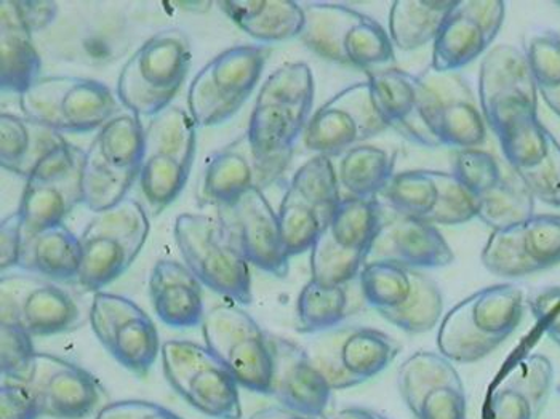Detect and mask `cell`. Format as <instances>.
Wrapping results in <instances>:
<instances>
[{
    "label": "cell",
    "mask_w": 560,
    "mask_h": 419,
    "mask_svg": "<svg viewBox=\"0 0 560 419\" xmlns=\"http://www.w3.org/2000/svg\"><path fill=\"white\" fill-rule=\"evenodd\" d=\"M527 293L516 283H497L469 294L442 317L438 348L455 363H475L492 354L521 325Z\"/></svg>",
    "instance_id": "obj_1"
},
{
    "label": "cell",
    "mask_w": 560,
    "mask_h": 419,
    "mask_svg": "<svg viewBox=\"0 0 560 419\" xmlns=\"http://www.w3.org/2000/svg\"><path fill=\"white\" fill-rule=\"evenodd\" d=\"M0 20L19 24L30 34L43 33L48 30L58 16L57 2H9L0 3Z\"/></svg>",
    "instance_id": "obj_51"
},
{
    "label": "cell",
    "mask_w": 560,
    "mask_h": 419,
    "mask_svg": "<svg viewBox=\"0 0 560 419\" xmlns=\"http://www.w3.org/2000/svg\"><path fill=\"white\" fill-rule=\"evenodd\" d=\"M23 380L36 398L40 417L89 418L105 398L102 383L89 370L47 352H36Z\"/></svg>",
    "instance_id": "obj_22"
},
{
    "label": "cell",
    "mask_w": 560,
    "mask_h": 419,
    "mask_svg": "<svg viewBox=\"0 0 560 419\" xmlns=\"http://www.w3.org/2000/svg\"><path fill=\"white\" fill-rule=\"evenodd\" d=\"M455 259L451 245L434 224L415 218L385 220L369 261H388L415 269H441Z\"/></svg>",
    "instance_id": "obj_29"
},
{
    "label": "cell",
    "mask_w": 560,
    "mask_h": 419,
    "mask_svg": "<svg viewBox=\"0 0 560 419\" xmlns=\"http://www.w3.org/2000/svg\"><path fill=\"white\" fill-rule=\"evenodd\" d=\"M456 3L428 0H397L389 10L388 34L394 48L415 51L434 44Z\"/></svg>",
    "instance_id": "obj_36"
},
{
    "label": "cell",
    "mask_w": 560,
    "mask_h": 419,
    "mask_svg": "<svg viewBox=\"0 0 560 419\" xmlns=\"http://www.w3.org/2000/svg\"><path fill=\"white\" fill-rule=\"evenodd\" d=\"M84 301L63 283L36 273H7L0 280V324L31 336L78 330L89 321Z\"/></svg>",
    "instance_id": "obj_13"
},
{
    "label": "cell",
    "mask_w": 560,
    "mask_h": 419,
    "mask_svg": "<svg viewBox=\"0 0 560 419\" xmlns=\"http://www.w3.org/2000/svg\"><path fill=\"white\" fill-rule=\"evenodd\" d=\"M439 183L438 209L428 223L434 226H458L475 220L479 199L453 173L435 172Z\"/></svg>",
    "instance_id": "obj_46"
},
{
    "label": "cell",
    "mask_w": 560,
    "mask_h": 419,
    "mask_svg": "<svg viewBox=\"0 0 560 419\" xmlns=\"http://www.w3.org/2000/svg\"><path fill=\"white\" fill-rule=\"evenodd\" d=\"M516 173L535 200L546 206L560 207V143L556 138L538 165Z\"/></svg>",
    "instance_id": "obj_49"
},
{
    "label": "cell",
    "mask_w": 560,
    "mask_h": 419,
    "mask_svg": "<svg viewBox=\"0 0 560 419\" xmlns=\"http://www.w3.org/2000/svg\"><path fill=\"white\" fill-rule=\"evenodd\" d=\"M539 95H541L546 106H548L556 116L560 117V89L555 90V92L539 93Z\"/></svg>",
    "instance_id": "obj_58"
},
{
    "label": "cell",
    "mask_w": 560,
    "mask_h": 419,
    "mask_svg": "<svg viewBox=\"0 0 560 419\" xmlns=\"http://www.w3.org/2000/svg\"><path fill=\"white\" fill-rule=\"evenodd\" d=\"M0 370L2 376L24 377L36 349L33 336L15 325L0 324Z\"/></svg>",
    "instance_id": "obj_50"
},
{
    "label": "cell",
    "mask_w": 560,
    "mask_h": 419,
    "mask_svg": "<svg viewBox=\"0 0 560 419\" xmlns=\"http://www.w3.org/2000/svg\"><path fill=\"white\" fill-rule=\"evenodd\" d=\"M150 214L138 200L126 199L100 211L79 235L82 266L78 283L85 292H102L133 265L150 235Z\"/></svg>",
    "instance_id": "obj_7"
},
{
    "label": "cell",
    "mask_w": 560,
    "mask_h": 419,
    "mask_svg": "<svg viewBox=\"0 0 560 419\" xmlns=\"http://www.w3.org/2000/svg\"><path fill=\"white\" fill-rule=\"evenodd\" d=\"M366 81L389 128L421 147H439L421 120L418 75L393 66L370 71Z\"/></svg>",
    "instance_id": "obj_32"
},
{
    "label": "cell",
    "mask_w": 560,
    "mask_h": 419,
    "mask_svg": "<svg viewBox=\"0 0 560 419\" xmlns=\"http://www.w3.org/2000/svg\"><path fill=\"white\" fill-rule=\"evenodd\" d=\"M304 348L334 391L364 384L385 372L402 351L400 342L386 331L362 325L320 331Z\"/></svg>",
    "instance_id": "obj_14"
},
{
    "label": "cell",
    "mask_w": 560,
    "mask_h": 419,
    "mask_svg": "<svg viewBox=\"0 0 560 419\" xmlns=\"http://www.w3.org/2000/svg\"><path fill=\"white\" fill-rule=\"evenodd\" d=\"M525 58L534 75L538 93L560 89V34L551 30L538 31L528 37Z\"/></svg>",
    "instance_id": "obj_47"
},
{
    "label": "cell",
    "mask_w": 560,
    "mask_h": 419,
    "mask_svg": "<svg viewBox=\"0 0 560 419\" xmlns=\"http://www.w3.org/2000/svg\"><path fill=\"white\" fill-rule=\"evenodd\" d=\"M85 152L63 135L19 114H0V164L31 179L50 178L84 164Z\"/></svg>",
    "instance_id": "obj_20"
},
{
    "label": "cell",
    "mask_w": 560,
    "mask_h": 419,
    "mask_svg": "<svg viewBox=\"0 0 560 419\" xmlns=\"http://www.w3.org/2000/svg\"><path fill=\"white\" fill-rule=\"evenodd\" d=\"M324 419H389L380 411L366 407H345L335 410L334 414L325 415Z\"/></svg>",
    "instance_id": "obj_56"
},
{
    "label": "cell",
    "mask_w": 560,
    "mask_h": 419,
    "mask_svg": "<svg viewBox=\"0 0 560 419\" xmlns=\"http://www.w3.org/2000/svg\"><path fill=\"white\" fill-rule=\"evenodd\" d=\"M144 155V127L140 117L117 113L93 138L82 167L84 203L100 213L127 199L140 178Z\"/></svg>",
    "instance_id": "obj_5"
},
{
    "label": "cell",
    "mask_w": 560,
    "mask_h": 419,
    "mask_svg": "<svg viewBox=\"0 0 560 419\" xmlns=\"http://www.w3.org/2000/svg\"><path fill=\"white\" fill-rule=\"evenodd\" d=\"M304 16L300 40L323 60L366 72L393 68L396 63V48L388 31L372 16L341 3L327 2L307 3Z\"/></svg>",
    "instance_id": "obj_3"
},
{
    "label": "cell",
    "mask_w": 560,
    "mask_h": 419,
    "mask_svg": "<svg viewBox=\"0 0 560 419\" xmlns=\"http://www.w3.org/2000/svg\"><path fill=\"white\" fill-rule=\"evenodd\" d=\"M248 419H320L310 417V415L299 414V411L290 410V408L282 407H268L261 408L257 414L252 415Z\"/></svg>",
    "instance_id": "obj_57"
},
{
    "label": "cell",
    "mask_w": 560,
    "mask_h": 419,
    "mask_svg": "<svg viewBox=\"0 0 560 419\" xmlns=\"http://www.w3.org/2000/svg\"><path fill=\"white\" fill-rule=\"evenodd\" d=\"M129 24L119 13L84 12L69 16L47 37L60 60L85 66H106L130 47Z\"/></svg>",
    "instance_id": "obj_26"
},
{
    "label": "cell",
    "mask_w": 560,
    "mask_h": 419,
    "mask_svg": "<svg viewBox=\"0 0 560 419\" xmlns=\"http://www.w3.org/2000/svg\"><path fill=\"white\" fill-rule=\"evenodd\" d=\"M397 389L415 419H466L465 384L441 352L410 356L397 370Z\"/></svg>",
    "instance_id": "obj_23"
},
{
    "label": "cell",
    "mask_w": 560,
    "mask_h": 419,
    "mask_svg": "<svg viewBox=\"0 0 560 419\" xmlns=\"http://www.w3.org/2000/svg\"><path fill=\"white\" fill-rule=\"evenodd\" d=\"M479 105L495 135L538 117V89L524 50L503 44L487 51L479 71Z\"/></svg>",
    "instance_id": "obj_18"
},
{
    "label": "cell",
    "mask_w": 560,
    "mask_h": 419,
    "mask_svg": "<svg viewBox=\"0 0 560 419\" xmlns=\"http://www.w3.org/2000/svg\"><path fill=\"white\" fill-rule=\"evenodd\" d=\"M82 167L84 164L50 178L26 182L19 209L23 218L24 241L37 232L60 226L79 203H84Z\"/></svg>",
    "instance_id": "obj_33"
},
{
    "label": "cell",
    "mask_w": 560,
    "mask_h": 419,
    "mask_svg": "<svg viewBox=\"0 0 560 419\" xmlns=\"http://www.w3.org/2000/svg\"><path fill=\"white\" fill-rule=\"evenodd\" d=\"M482 265L501 279H522L560 265V214H534L516 226L493 231Z\"/></svg>",
    "instance_id": "obj_21"
},
{
    "label": "cell",
    "mask_w": 560,
    "mask_h": 419,
    "mask_svg": "<svg viewBox=\"0 0 560 419\" xmlns=\"http://www.w3.org/2000/svg\"><path fill=\"white\" fill-rule=\"evenodd\" d=\"M314 92H316V84H314L313 69L310 66L303 61L283 63L266 79L265 84L259 89L257 103L285 107L310 119Z\"/></svg>",
    "instance_id": "obj_42"
},
{
    "label": "cell",
    "mask_w": 560,
    "mask_h": 419,
    "mask_svg": "<svg viewBox=\"0 0 560 419\" xmlns=\"http://www.w3.org/2000/svg\"><path fill=\"white\" fill-rule=\"evenodd\" d=\"M420 116L439 147L480 148L487 123L469 82L459 72L428 68L418 74Z\"/></svg>",
    "instance_id": "obj_16"
},
{
    "label": "cell",
    "mask_w": 560,
    "mask_h": 419,
    "mask_svg": "<svg viewBox=\"0 0 560 419\" xmlns=\"http://www.w3.org/2000/svg\"><path fill=\"white\" fill-rule=\"evenodd\" d=\"M252 189H261L257 161L247 131L226 147L218 149L200 173L197 202L200 207L231 206Z\"/></svg>",
    "instance_id": "obj_30"
},
{
    "label": "cell",
    "mask_w": 560,
    "mask_h": 419,
    "mask_svg": "<svg viewBox=\"0 0 560 419\" xmlns=\"http://www.w3.org/2000/svg\"><path fill=\"white\" fill-rule=\"evenodd\" d=\"M82 266V245L79 235L65 224L37 232L24 241L19 268L55 280L78 282Z\"/></svg>",
    "instance_id": "obj_35"
},
{
    "label": "cell",
    "mask_w": 560,
    "mask_h": 419,
    "mask_svg": "<svg viewBox=\"0 0 560 419\" xmlns=\"http://www.w3.org/2000/svg\"><path fill=\"white\" fill-rule=\"evenodd\" d=\"M380 197L397 217L428 221L438 209V176L434 170L397 173Z\"/></svg>",
    "instance_id": "obj_41"
},
{
    "label": "cell",
    "mask_w": 560,
    "mask_h": 419,
    "mask_svg": "<svg viewBox=\"0 0 560 419\" xmlns=\"http://www.w3.org/2000/svg\"><path fill=\"white\" fill-rule=\"evenodd\" d=\"M40 418L36 398L22 377L2 376L0 383V419Z\"/></svg>",
    "instance_id": "obj_52"
},
{
    "label": "cell",
    "mask_w": 560,
    "mask_h": 419,
    "mask_svg": "<svg viewBox=\"0 0 560 419\" xmlns=\"http://www.w3.org/2000/svg\"><path fill=\"white\" fill-rule=\"evenodd\" d=\"M162 370L176 394L199 414L215 419H241L236 377L206 345L171 339L161 349Z\"/></svg>",
    "instance_id": "obj_12"
},
{
    "label": "cell",
    "mask_w": 560,
    "mask_h": 419,
    "mask_svg": "<svg viewBox=\"0 0 560 419\" xmlns=\"http://www.w3.org/2000/svg\"><path fill=\"white\" fill-rule=\"evenodd\" d=\"M383 223L378 197H343L311 248V279L324 286H346L358 280Z\"/></svg>",
    "instance_id": "obj_10"
},
{
    "label": "cell",
    "mask_w": 560,
    "mask_h": 419,
    "mask_svg": "<svg viewBox=\"0 0 560 419\" xmlns=\"http://www.w3.org/2000/svg\"><path fill=\"white\" fill-rule=\"evenodd\" d=\"M150 300L154 313L173 328H192L206 317L202 282L185 263L161 259L150 276Z\"/></svg>",
    "instance_id": "obj_31"
},
{
    "label": "cell",
    "mask_w": 560,
    "mask_h": 419,
    "mask_svg": "<svg viewBox=\"0 0 560 419\" xmlns=\"http://www.w3.org/2000/svg\"><path fill=\"white\" fill-rule=\"evenodd\" d=\"M192 44L179 27L152 34L120 69L116 95L137 117H154L171 103L188 78Z\"/></svg>",
    "instance_id": "obj_2"
},
{
    "label": "cell",
    "mask_w": 560,
    "mask_h": 419,
    "mask_svg": "<svg viewBox=\"0 0 560 419\" xmlns=\"http://www.w3.org/2000/svg\"><path fill=\"white\" fill-rule=\"evenodd\" d=\"M272 354L271 391L282 407L310 417L324 418L331 401V389L306 348L269 334Z\"/></svg>",
    "instance_id": "obj_27"
},
{
    "label": "cell",
    "mask_w": 560,
    "mask_h": 419,
    "mask_svg": "<svg viewBox=\"0 0 560 419\" xmlns=\"http://www.w3.org/2000/svg\"><path fill=\"white\" fill-rule=\"evenodd\" d=\"M556 5L560 7V2L556 3Z\"/></svg>",
    "instance_id": "obj_59"
},
{
    "label": "cell",
    "mask_w": 560,
    "mask_h": 419,
    "mask_svg": "<svg viewBox=\"0 0 560 419\" xmlns=\"http://www.w3.org/2000/svg\"><path fill=\"white\" fill-rule=\"evenodd\" d=\"M89 322L103 348L124 369L147 376L161 354L158 327L150 315L122 294L93 293Z\"/></svg>",
    "instance_id": "obj_19"
},
{
    "label": "cell",
    "mask_w": 560,
    "mask_h": 419,
    "mask_svg": "<svg viewBox=\"0 0 560 419\" xmlns=\"http://www.w3.org/2000/svg\"><path fill=\"white\" fill-rule=\"evenodd\" d=\"M452 173L479 199L500 182L504 172L495 155L483 149L471 148L455 152Z\"/></svg>",
    "instance_id": "obj_48"
},
{
    "label": "cell",
    "mask_w": 560,
    "mask_h": 419,
    "mask_svg": "<svg viewBox=\"0 0 560 419\" xmlns=\"http://www.w3.org/2000/svg\"><path fill=\"white\" fill-rule=\"evenodd\" d=\"M20 109L58 133H89L113 119L119 103L113 90L96 79L43 75L20 96Z\"/></svg>",
    "instance_id": "obj_11"
},
{
    "label": "cell",
    "mask_w": 560,
    "mask_h": 419,
    "mask_svg": "<svg viewBox=\"0 0 560 419\" xmlns=\"http://www.w3.org/2000/svg\"><path fill=\"white\" fill-rule=\"evenodd\" d=\"M365 304L409 335L431 331L444 313V294L421 269L388 261H366L359 273Z\"/></svg>",
    "instance_id": "obj_8"
},
{
    "label": "cell",
    "mask_w": 560,
    "mask_h": 419,
    "mask_svg": "<svg viewBox=\"0 0 560 419\" xmlns=\"http://www.w3.org/2000/svg\"><path fill=\"white\" fill-rule=\"evenodd\" d=\"M238 251L250 266L283 279L289 273L290 256L283 247L279 217L261 189H252L236 202L218 209Z\"/></svg>",
    "instance_id": "obj_25"
},
{
    "label": "cell",
    "mask_w": 560,
    "mask_h": 419,
    "mask_svg": "<svg viewBox=\"0 0 560 419\" xmlns=\"http://www.w3.org/2000/svg\"><path fill=\"white\" fill-rule=\"evenodd\" d=\"M289 188L319 210L328 221L343 200L337 165L328 155L317 154L304 162L293 175Z\"/></svg>",
    "instance_id": "obj_44"
},
{
    "label": "cell",
    "mask_w": 560,
    "mask_h": 419,
    "mask_svg": "<svg viewBox=\"0 0 560 419\" xmlns=\"http://www.w3.org/2000/svg\"><path fill=\"white\" fill-rule=\"evenodd\" d=\"M200 325L207 348L228 366L238 386L269 396L272 354L268 331L236 303L210 307Z\"/></svg>",
    "instance_id": "obj_15"
},
{
    "label": "cell",
    "mask_w": 560,
    "mask_h": 419,
    "mask_svg": "<svg viewBox=\"0 0 560 419\" xmlns=\"http://www.w3.org/2000/svg\"><path fill=\"white\" fill-rule=\"evenodd\" d=\"M555 365L542 354H528L508 370L490 391L483 419H538L551 397Z\"/></svg>",
    "instance_id": "obj_28"
},
{
    "label": "cell",
    "mask_w": 560,
    "mask_h": 419,
    "mask_svg": "<svg viewBox=\"0 0 560 419\" xmlns=\"http://www.w3.org/2000/svg\"><path fill=\"white\" fill-rule=\"evenodd\" d=\"M354 282L346 286H324L311 279L296 301L300 331L316 335L343 324L358 310L352 290Z\"/></svg>",
    "instance_id": "obj_39"
},
{
    "label": "cell",
    "mask_w": 560,
    "mask_h": 419,
    "mask_svg": "<svg viewBox=\"0 0 560 419\" xmlns=\"http://www.w3.org/2000/svg\"><path fill=\"white\" fill-rule=\"evenodd\" d=\"M218 5L238 30L262 44L302 36L304 7L292 0H226Z\"/></svg>",
    "instance_id": "obj_34"
},
{
    "label": "cell",
    "mask_w": 560,
    "mask_h": 419,
    "mask_svg": "<svg viewBox=\"0 0 560 419\" xmlns=\"http://www.w3.org/2000/svg\"><path fill=\"white\" fill-rule=\"evenodd\" d=\"M43 58L33 34L19 24L0 20V86L22 96L43 75Z\"/></svg>",
    "instance_id": "obj_38"
},
{
    "label": "cell",
    "mask_w": 560,
    "mask_h": 419,
    "mask_svg": "<svg viewBox=\"0 0 560 419\" xmlns=\"http://www.w3.org/2000/svg\"><path fill=\"white\" fill-rule=\"evenodd\" d=\"M95 419H183L164 405L150 400H117L100 408Z\"/></svg>",
    "instance_id": "obj_54"
},
{
    "label": "cell",
    "mask_w": 560,
    "mask_h": 419,
    "mask_svg": "<svg viewBox=\"0 0 560 419\" xmlns=\"http://www.w3.org/2000/svg\"><path fill=\"white\" fill-rule=\"evenodd\" d=\"M506 19L500 0H458L432 44L431 69L459 72L490 50Z\"/></svg>",
    "instance_id": "obj_24"
},
{
    "label": "cell",
    "mask_w": 560,
    "mask_h": 419,
    "mask_svg": "<svg viewBox=\"0 0 560 419\" xmlns=\"http://www.w3.org/2000/svg\"><path fill=\"white\" fill-rule=\"evenodd\" d=\"M278 217L283 247L290 258L311 252L328 224L327 218L319 210L290 188L280 202Z\"/></svg>",
    "instance_id": "obj_43"
},
{
    "label": "cell",
    "mask_w": 560,
    "mask_h": 419,
    "mask_svg": "<svg viewBox=\"0 0 560 419\" xmlns=\"http://www.w3.org/2000/svg\"><path fill=\"white\" fill-rule=\"evenodd\" d=\"M271 54L268 45H236L199 69L186 95L196 126L215 127L236 116L257 89Z\"/></svg>",
    "instance_id": "obj_9"
},
{
    "label": "cell",
    "mask_w": 560,
    "mask_h": 419,
    "mask_svg": "<svg viewBox=\"0 0 560 419\" xmlns=\"http://www.w3.org/2000/svg\"><path fill=\"white\" fill-rule=\"evenodd\" d=\"M396 155L375 144H359L340 155L337 173L341 190L352 199H375L389 185Z\"/></svg>",
    "instance_id": "obj_37"
},
{
    "label": "cell",
    "mask_w": 560,
    "mask_h": 419,
    "mask_svg": "<svg viewBox=\"0 0 560 419\" xmlns=\"http://www.w3.org/2000/svg\"><path fill=\"white\" fill-rule=\"evenodd\" d=\"M24 245L23 218L20 211L3 218L0 226V266L2 271L19 268Z\"/></svg>",
    "instance_id": "obj_55"
},
{
    "label": "cell",
    "mask_w": 560,
    "mask_h": 419,
    "mask_svg": "<svg viewBox=\"0 0 560 419\" xmlns=\"http://www.w3.org/2000/svg\"><path fill=\"white\" fill-rule=\"evenodd\" d=\"M196 123L179 106H168L144 127V155L141 164V196L158 217L185 189L196 158Z\"/></svg>",
    "instance_id": "obj_6"
},
{
    "label": "cell",
    "mask_w": 560,
    "mask_h": 419,
    "mask_svg": "<svg viewBox=\"0 0 560 419\" xmlns=\"http://www.w3.org/2000/svg\"><path fill=\"white\" fill-rule=\"evenodd\" d=\"M535 197L517 173H503L492 189L479 197L477 218L493 231L516 226L534 217Z\"/></svg>",
    "instance_id": "obj_40"
},
{
    "label": "cell",
    "mask_w": 560,
    "mask_h": 419,
    "mask_svg": "<svg viewBox=\"0 0 560 419\" xmlns=\"http://www.w3.org/2000/svg\"><path fill=\"white\" fill-rule=\"evenodd\" d=\"M508 164L518 172L538 165L548 154L555 135L542 126L539 117L514 124L497 135Z\"/></svg>",
    "instance_id": "obj_45"
},
{
    "label": "cell",
    "mask_w": 560,
    "mask_h": 419,
    "mask_svg": "<svg viewBox=\"0 0 560 419\" xmlns=\"http://www.w3.org/2000/svg\"><path fill=\"white\" fill-rule=\"evenodd\" d=\"M369 81L346 86L311 114L302 135L314 154L340 158L349 149L388 130Z\"/></svg>",
    "instance_id": "obj_17"
},
{
    "label": "cell",
    "mask_w": 560,
    "mask_h": 419,
    "mask_svg": "<svg viewBox=\"0 0 560 419\" xmlns=\"http://www.w3.org/2000/svg\"><path fill=\"white\" fill-rule=\"evenodd\" d=\"M527 307L560 348V286L542 287L528 293Z\"/></svg>",
    "instance_id": "obj_53"
},
{
    "label": "cell",
    "mask_w": 560,
    "mask_h": 419,
    "mask_svg": "<svg viewBox=\"0 0 560 419\" xmlns=\"http://www.w3.org/2000/svg\"><path fill=\"white\" fill-rule=\"evenodd\" d=\"M173 237L185 265L202 286L231 303L248 306L252 293L250 263L220 217L182 213L175 220Z\"/></svg>",
    "instance_id": "obj_4"
}]
</instances>
